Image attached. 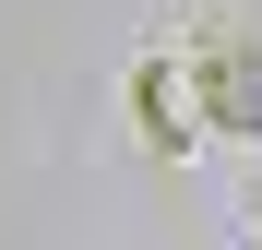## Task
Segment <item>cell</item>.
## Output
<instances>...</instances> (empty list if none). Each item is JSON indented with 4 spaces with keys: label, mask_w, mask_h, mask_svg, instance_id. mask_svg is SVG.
Masks as SVG:
<instances>
[{
    "label": "cell",
    "mask_w": 262,
    "mask_h": 250,
    "mask_svg": "<svg viewBox=\"0 0 262 250\" xmlns=\"http://www.w3.org/2000/svg\"><path fill=\"white\" fill-rule=\"evenodd\" d=\"M179 60H191L203 131L214 143H262V24L238 0H191L179 12Z\"/></svg>",
    "instance_id": "6da1fadb"
},
{
    "label": "cell",
    "mask_w": 262,
    "mask_h": 250,
    "mask_svg": "<svg viewBox=\"0 0 262 250\" xmlns=\"http://www.w3.org/2000/svg\"><path fill=\"white\" fill-rule=\"evenodd\" d=\"M131 107H143V143L155 155H203V96H191V60L179 48L131 60Z\"/></svg>",
    "instance_id": "7a4b0ae2"
}]
</instances>
